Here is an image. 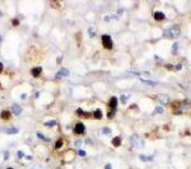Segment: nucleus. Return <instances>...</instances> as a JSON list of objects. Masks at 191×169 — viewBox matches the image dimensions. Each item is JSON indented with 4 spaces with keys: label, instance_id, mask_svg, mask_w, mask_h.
Masks as SVG:
<instances>
[{
    "label": "nucleus",
    "instance_id": "nucleus-1",
    "mask_svg": "<svg viewBox=\"0 0 191 169\" xmlns=\"http://www.w3.org/2000/svg\"><path fill=\"white\" fill-rule=\"evenodd\" d=\"M180 35V29L178 27H171L163 31V37L166 38H177Z\"/></svg>",
    "mask_w": 191,
    "mask_h": 169
},
{
    "label": "nucleus",
    "instance_id": "nucleus-2",
    "mask_svg": "<svg viewBox=\"0 0 191 169\" xmlns=\"http://www.w3.org/2000/svg\"><path fill=\"white\" fill-rule=\"evenodd\" d=\"M102 43H103V45L104 47L107 49H111L113 47V43L111 38L109 35L107 34H105L102 35Z\"/></svg>",
    "mask_w": 191,
    "mask_h": 169
},
{
    "label": "nucleus",
    "instance_id": "nucleus-3",
    "mask_svg": "<svg viewBox=\"0 0 191 169\" xmlns=\"http://www.w3.org/2000/svg\"><path fill=\"white\" fill-rule=\"evenodd\" d=\"M131 142L133 146H135L137 147H140L144 145V142L141 139L140 137H139L137 135H134L131 139Z\"/></svg>",
    "mask_w": 191,
    "mask_h": 169
},
{
    "label": "nucleus",
    "instance_id": "nucleus-4",
    "mask_svg": "<svg viewBox=\"0 0 191 169\" xmlns=\"http://www.w3.org/2000/svg\"><path fill=\"white\" fill-rule=\"evenodd\" d=\"M70 75V71L66 69H61L58 73L56 74L57 78H61L63 77H67Z\"/></svg>",
    "mask_w": 191,
    "mask_h": 169
},
{
    "label": "nucleus",
    "instance_id": "nucleus-5",
    "mask_svg": "<svg viewBox=\"0 0 191 169\" xmlns=\"http://www.w3.org/2000/svg\"><path fill=\"white\" fill-rule=\"evenodd\" d=\"M11 109H12V112L16 116L19 115L23 111L22 107H20V105H19L18 104H14L11 107Z\"/></svg>",
    "mask_w": 191,
    "mask_h": 169
},
{
    "label": "nucleus",
    "instance_id": "nucleus-6",
    "mask_svg": "<svg viewBox=\"0 0 191 169\" xmlns=\"http://www.w3.org/2000/svg\"><path fill=\"white\" fill-rule=\"evenodd\" d=\"M84 130H85V127L82 123L79 122L78 124H76L75 127V132L76 133H78V134L83 133Z\"/></svg>",
    "mask_w": 191,
    "mask_h": 169
},
{
    "label": "nucleus",
    "instance_id": "nucleus-7",
    "mask_svg": "<svg viewBox=\"0 0 191 169\" xmlns=\"http://www.w3.org/2000/svg\"><path fill=\"white\" fill-rule=\"evenodd\" d=\"M117 98H116V97H112V98H111V101H110V107H111V108L114 110L116 108V107H117Z\"/></svg>",
    "mask_w": 191,
    "mask_h": 169
},
{
    "label": "nucleus",
    "instance_id": "nucleus-8",
    "mask_svg": "<svg viewBox=\"0 0 191 169\" xmlns=\"http://www.w3.org/2000/svg\"><path fill=\"white\" fill-rule=\"evenodd\" d=\"M154 17L156 20H162L165 18V15L162 13V12H160V11H157L154 13Z\"/></svg>",
    "mask_w": 191,
    "mask_h": 169
},
{
    "label": "nucleus",
    "instance_id": "nucleus-9",
    "mask_svg": "<svg viewBox=\"0 0 191 169\" xmlns=\"http://www.w3.org/2000/svg\"><path fill=\"white\" fill-rule=\"evenodd\" d=\"M159 101L161 102L162 104H166L168 103V101H169V97L166 95H159Z\"/></svg>",
    "mask_w": 191,
    "mask_h": 169
},
{
    "label": "nucleus",
    "instance_id": "nucleus-10",
    "mask_svg": "<svg viewBox=\"0 0 191 169\" xmlns=\"http://www.w3.org/2000/svg\"><path fill=\"white\" fill-rule=\"evenodd\" d=\"M41 71H42V68H41V67H36V68L32 69V74L34 77H37V76H38L41 73Z\"/></svg>",
    "mask_w": 191,
    "mask_h": 169
},
{
    "label": "nucleus",
    "instance_id": "nucleus-11",
    "mask_svg": "<svg viewBox=\"0 0 191 169\" xmlns=\"http://www.w3.org/2000/svg\"><path fill=\"white\" fill-rule=\"evenodd\" d=\"M1 117H2V119H3L5 120H7V119H9L10 117H11V112H10L9 111H8V110H4V111L2 112Z\"/></svg>",
    "mask_w": 191,
    "mask_h": 169
},
{
    "label": "nucleus",
    "instance_id": "nucleus-12",
    "mask_svg": "<svg viewBox=\"0 0 191 169\" xmlns=\"http://www.w3.org/2000/svg\"><path fill=\"white\" fill-rule=\"evenodd\" d=\"M139 158H140V160H141L142 161H143V162H147V161H151V160H152V156H146L143 155V154H141V155L139 156Z\"/></svg>",
    "mask_w": 191,
    "mask_h": 169
},
{
    "label": "nucleus",
    "instance_id": "nucleus-13",
    "mask_svg": "<svg viewBox=\"0 0 191 169\" xmlns=\"http://www.w3.org/2000/svg\"><path fill=\"white\" fill-rule=\"evenodd\" d=\"M120 143H121V140H120V139L119 137L113 138V139L112 140V144L114 145L115 147L119 146V145H120Z\"/></svg>",
    "mask_w": 191,
    "mask_h": 169
},
{
    "label": "nucleus",
    "instance_id": "nucleus-14",
    "mask_svg": "<svg viewBox=\"0 0 191 169\" xmlns=\"http://www.w3.org/2000/svg\"><path fill=\"white\" fill-rule=\"evenodd\" d=\"M94 117L96 118V119H101L102 116V112L101 111L100 109H97L95 112H94Z\"/></svg>",
    "mask_w": 191,
    "mask_h": 169
},
{
    "label": "nucleus",
    "instance_id": "nucleus-15",
    "mask_svg": "<svg viewBox=\"0 0 191 169\" xmlns=\"http://www.w3.org/2000/svg\"><path fill=\"white\" fill-rule=\"evenodd\" d=\"M18 130L16 127H11V128H8L7 130V133L8 134H16L17 133Z\"/></svg>",
    "mask_w": 191,
    "mask_h": 169
},
{
    "label": "nucleus",
    "instance_id": "nucleus-16",
    "mask_svg": "<svg viewBox=\"0 0 191 169\" xmlns=\"http://www.w3.org/2000/svg\"><path fill=\"white\" fill-rule=\"evenodd\" d=\"M56 121L55 120H51V121H47L45 123V125L46 126H48V127H54L55 125H56Z\"/></svg>",
    "mask_w": 191,
    "mask_h": 169
},
{
    "label": "nucleus",
    "instance_id": "nucleus-17",
    "mask_svg": "<svg viewBox=\"0 0 191 169\" xmlns=\"http://www.w3.org/2000/svg\"><path fill=\"white\" fill-rule=\"evenodd\" d=\"M163 112V109L161 107H156V108L154 110V113H162Z\"/></svg>",
    "mask_w": 191,
    "mask_h": 169
},
{
    "label": "nucleus",
    "instance_id": "nucleus-18",
    "mask_svg": "<svg viewBox=\"0 0 191 169\" xmlns=\"http://www.w3.org/2000/svg\"><path fill=\"white\" fill-rule=\"evenodd\" d=\"M178 43H174V45H173V46H172V53H173L174 54L177 53V52H178Z\"/></svg>",
    "mask_w": 191,
    "mask_h": 169
},
{
    "label": "nucleus",
    "instance_id": "nucleus-19",
    "mask_svg": "<svg viewBox=\"0 0 191 169\" xmlns=\"http://www.w3.org/2000/svg\"><path fill=\"white\" fill-rule=\"evenodd\" d=\"M102 133L104 134H106V135L110 134L111 133V130L109 128V127H104V128L102 129Z\"/></svg>",
    "mask_w": 191,
    "mask_h": 169
},
{
    "label": "nucleus",
    "instance_id": "nucleus-20",
    "mask_svg": "<svg viewBox=\"0 0 191 169\" xmlns=\"http://www.w3.org/2000/svg\"><path fill=\"white\" fill-rule=\"evenodd\" d=\"M62 145H63V142H62V140H58L55 144V148L58 149V148L62 147Z\"/></svg>",
    "mask_w": 191,
    "mask_h": 169
},
{
    "label": "nucleus",
    "instance_id": "nucleus-21",
    "mask_svg": "<svg viewBox=\"0 0 191 169\" xmlns=\"http://www.w3.org/2000/svg\"><path fill=\"white\" fill-rule=\"evenodd\" d=\"M78 153H79V155L80 156H82V157H84V156H86V152L84 151V150H79V152H78Z\"/></svg>",
    "mask_w": 191,
    "mask_h": 169
},
{
    "label": "nucleus",
    "instance_id": "nucleus-22",
    "mask_svg": "<svg viewBox=\"0 0 191 169\" xmlns=\"http://www.w3.org/2000/svg\"><path fill=\"white\" fill-rule=\"evenodd\" d=\"M24 155H25V153L23 151H17V157L19 159H22L24 156Z\"/></svg>",
    "mask_w": 191,
    "mask_h": 169
},
{
    "label": "nucleus",
    "instance_id": "nucleus-23",
    "mask_svg": "<svg viewBox=\"0 0 191 169\" xmlns=\"http://www.w3.org/2000/svg\"><path fill=\"white\" fill-rule=\"evenodd\" d=\"M121 101H122V102L123 104H125V103H126V101H127V97L126 96V95H122L121 96Z\"/></svg>",
    "mask_w": 191,
    "mask_h": 169
},
{
    "label": "nucleus",
    "instance_id": "nucleus-24",
    "mask_svg": "<svg viewBox=\"0 0 191 169\" xmlns=\"http://www.w3.org/2000/svg\"><path fill=\"white\" fill-rule=\"evenodd\" d=\"M12 24H13V25H14V26H17V25H18L19 24V20L18 19H14L12 21Z\"/></svg>",
    "mask_w": 191,
    "mask_h": 169
},
{
    "label": "nucleus",
    "instance_id": "nucleus-25",
    "mask_svg": "<svg viewBox=\"0 0 191 169\" xmlns=\"http://www.w3.org/2000/svg\"><path fill=\"white\" fill-rule=\"evenodd\" d=\"M37 136L40 138V139H43V140H46V138H45V136H43V134H41V133H37Z\"/></svg>",
    "mask_w": 191,
    "mask_h": 169
},
{
    "label": "nucleus",
    "instance_id": "nucleus-26",
    "mask_svg": "<svg viewBox=\"0 0 191 169\" xmlns=\"http://www.w3.org/2000/svg\"><path fill=\"white\" fill-rule=\"evenodd\" d=\"M81 145V140L76 141V142H75V146H77V147H79V146H80Z\"/></svg>",
    "mask_w": 191,
    "mask_h": 169
},
{
    "label": "nucleus",
    "instance_id": "nucleus-27",
    "mask_svg": "<svg viewBox=\"0 0 191 169\" xmlns=\"http://www.w3.org/2000/svg\"><path fill=\"white\" fill-rule=\"evenodd\" d=\"M105 169H112L111 164H110V163L107 164V165H105Z\"/></svg>",
    "mask_w": 191,
    "mask_h": 169
},
{
    "label": "nucleus",
    "instance_id": "nucleus-28",
    "mask_svg": "<svg viewBox=\"0 0 191 169\" xmlns=\"http://www.w3.org/2000/svg\"><path fill=\"white\" fill-rule=\"evenodd\" d=\"M8 152H5V160H8Z\"/></svg>",
    "mask_w": 191,
    "mask_h": 169
},
{
    "label": "nucleus",
    "instance_id": "nucleus-29",
    "mask_svg": "<svg viewBox=\"0 0 191 169\" xmlns=\"http://www.w3.org/2000/svg\"><path fill=\"white\" fill-rule=\"evenodd\" d=\"M2 70H3V64L1 62H0V73L2 72Z\"/></svg>",
    "mask_w": 191,
    "mask_h": 169
},
{
    "label": "nucleus",
    "instance_id": "nucleus-30",
    "mask_svg": "<svg viewBox=\"0 0 191 169\" xmlns=\"http://www.w3.org/2000/svg\"><path fill=\"white\" fill-rule=\"evenodd\" d=\"M182 66L181 65V64H178V65H177V66H176V69H178V70H180L181 69H182Z\"/></svg>",
    "mask_w": 191,
    "mask_h": 169
},
{
    "label": "nucleus",
    "instance_id": "nucleus-31",
    "mask_svg": "<svg viewBox=\"0 0 191 169\" xmlns=\"http://www.w3.org/2000/svg\"><path fill=\"white\" fill-rule=\"evenodd\" d=\"M77 112H78L79 114H82V113H83V111H82V110H81V109H80V108H79L78 110H77Z\"/></svg>",
    "mask_w": 191,
    "mask_h": 169
},
{
    "label": "nucleus",
    "instance_id": "nucleus-32",
    "mask_svg": "<svg viewBox=\"0 0 191 169\" xmlns=\"http://www.w3.org/2000/svg\"><path fill=\"white\" fill-rule=\"evenodd\" d=\"M27 159H28V160H31V159H32V157L29 156H27Z\"/></svg>",
    "mask_w": 191,
    "mask_h": 169
},
{
    "label": "nucleus",
    "instance_id": "nucleus-33",
    "mask_svg": "<svg viewBox=\"0 0 191 169\" xmlns=\"http://www.w3.org/2000/svg\"><path fill=\"white\" fill-rule=\"evenodd\" d=\"M25 96H26V95H25H25H22V98H23V97H24V98H25Z\"/></svg>",
    "mask_w": 191,
    "mask_h": 169
},
{
    "label": "nucleus",
    "instance_id": "nucleus-34",
    "mask_svg": "<svg viewBox=\"0 0 191 169\" xmlns=\"http://www.w3.org/2000/svg\"><path fill=\"white\" fill-rule=\"evenodd\" d=\"M7 169H14L13 168H7Z\"/></svg>",
    "mask_w": 191,
    "mask_h": 169
},
{
    "label": "nucleus",
    "instance_id": "nucleus-35",
    "mask_svg": "<svg viewBox=\"0 0 191 169\" xmlns=\"http://www.w3.org/2000/svg\"><path fill=\"white\" fill-rule=\"evenodd\" d=\"M1 41H2V40H1V37H0V43H1Z\"/></svg>",
    "mask_w": 191,
    "mask_h": 169
}]
</instances>
